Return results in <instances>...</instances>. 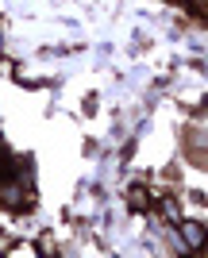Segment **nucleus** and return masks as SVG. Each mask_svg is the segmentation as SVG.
I'll use <instances>...</instances> for the list:
<instances>
[{
  "label": "nucleus",
  "mask_w": 208,
  "mask_h": 258,
  "mask_svg": "<svg viewBox=\"0 0 208 258\" xmlns=\"http://www.w3.org/2000/svg\"><path fill=\"white\" fill-rule=\"evenodd\" d=\"M185 247H204V231L197 224H185Z\"/></svg>",
  "instance_id": "nucleus-1"
}]
</instances>
